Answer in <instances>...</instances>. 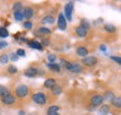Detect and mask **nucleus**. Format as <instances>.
<instances>
[{
    "mask_svg": "<svg viewBox=\"0 0 121 115\" xmlns=\"http://www.w3.org/2000/svg\"><path fill=\"white\" fill-rule=\"evenodd\" d=\"M29 46L33 49H36V50H42V44L35 41V40H29L28 41Z\"/></svg>",
    "mask_w": 121,
    "mask_h": 115,
    "instance_id": "f8f14e48",
    "label": "nucleus"
},
{
    "mask_svg": "<svg viewBox=\"0 0 121 115\" xmlns=\"http://www.w3.org/2000/svg\"><path fill=\"white\" fill-rule=\"evenodd\" d=\"M103 101H104L103 96H101V95H96V96H94L91 97V103L92 106L96 107V106H99V105L103 104Z\"/></svg>",
    "mask_w": 121,
    "mask_h": 115,
    "instance_id": "423d86ee",
    "label": "nucleus"
},
{
    "mask_svg": "<svg viewBox=\"0 0 121 115\" xmlns=\"http://www.w3.org/2000/svg\"><path fill=\"white\" fill-rule=\"evenodd\" d=\"M58 26L60 30H65L66 27H67V21L64 17V15L62 13H60L59 14V17H58Z\"/></svg>",
    "mask_w": 121,
    "mask_h": 115,
    "instance_id": "39448f33",
    "label": "nucleus"
},
{
    "mask_svg": "<svg viewBox=\"0 0 121 115\" xmlns=\"http://www.w3.org/2000/svg\"><path fill=\"white\" fill-rule=\"evenodd\" d=\"M88 50L85 48V47H78L77 49H76V53H77V55L78 56H80V57H85L87 54H88Z\"/></svg>",
    "mask_w": 121,
    "mask_h": 115,
    "instance_id": "1a4fd4ad",
    "label": "nucleus"
},
{
    "mask_svg": "<svg viewBox=\"0 0 121 115\" xmlns=\"http://www.w3.org/2000/svg\"><path fill=\"white\" fill-rule=\"evenodd\" d=\"M98 59L94 56H87L84 59H82V63L87 67H93L97 64Z\"/></svg>",
    "mask_w": 121,
    "mask_h": 115,
    "instance_id": "20e7f679",
    "label": "nucleus"
},
{
    "mask_svg": "<svg viewBox=\"0 0 121 115\" xmlns=\"http://www.w3.org/2000/svg\"><path fill=\"white\" fill-rule=\"evenodd\" d=\"M0 62L2 63V64H7L8 62H9V56L7 55V54H2L1 56H0Z\"/></svg>",
    "mask_w": 121,
    "mask_h": 115,
    "instance_id": "cd10ccee",
    "label": "nucleus"
},
{
    "mask_svg": "<svg viewBox=\"0 0 121 115\" xmlns=\"http://www.w3.org/2000/svg\"><path fill=\"white\" fill-rule=\"evenodd\" d=\"M37 72H38V70H37L35 67H29V68H27L26 70H24V75H25L26 77L33 78V77H35V76L37 74Z\"/></svg>",
    "mask_w": 121,
    "mask_h": 115,
    "instance_id": "6e6552de",
    "label": "nucleus"
},
{
    "mask_svg": "<svg viewBox=\"0 0 121 115\" xmlns=\"http://www.w3.org/2000/svg\"><path fill=\"white\" fill-rule=\"evenodd\" d=\"M9 37V31L5 27H0V38H8Z\"/></svg>",
    "mask_w": 121,
    "mask_h": 115,
    "instance_id": "412c9836",
    "label": "nucleus"
},
{
    "mask_svg": "<svg viewBox=\"0 0 121 115\" xmlns=\"http://www.w3.org/2000/svg\"><path fill=\"white\" fill-rule=\"evenodd\" d=\"M15 93H16V96L18 97H24V96H26L28 95L29 89H28V87L26 86V85L22 84V85H19V86L16 88Z\"/></svg>",
    "mask_w": 121,
    "mask_h": 115,
    "instance_id": "7ed1b4c3",
    "label": "nucleus"
},
{
    "mask_svg": "<svg viewBox=\"0 0 121 115\" xmlns=\"http://www.w3.org/2000/svg\"><path fill=\"white\" fill-rule=\"evenodd\" d=\"M23 26H24V28L25 29H28V30H30V29H32V24H31V22H25L24 24H23Z\"/></svg>",
    "mask_w": 121,
    "mask_h": 115,
    "instance_id": "473e14b6",
    "label": "nucleus"
},
{
    "mask_svg": "<svg viewBox=\"0 0 121 115\" xmlns=\"http://www.w3.org/2000/svg\"><path fill=\"white\" fill-rule=\"evenodd\" d=\"M61 63H62V66H63L64 68H66V69H68V70L71 69V67H72V63H69V62L63 61V60L61 61Z\"/></svg>",
    "mask_w": 121,
    "mask_h": 115,
    "instance_id": "bb28decb",
    "label": "nucleus"
},
{
    "mask_svg": "<svg viewBox=\"0 0 121 115\" xmlns=\"http://www.w3.org/2000/svg\"><path fill=\"white\" fill-rule=\"evenodd\" d=\"M70 71L73 72V73H79V72L82 71V67L79 64L74 63V64H72V67H71Z\"/></svg>",
    "mask_w": 121,
    "mask_h": 115,
    "instance_id": "2eb2a0df",
    "label": "nucleus"
},
{
    "mask_svg": "<svg viewBox=\"0 0 121 115\" xmlns=\"http://www.w3.org/2000/svg\"><path fill=\"white\" fill-rule=\"evenodd\" d=\"M110 101H111V104L114 107H116V108H120L121 107V98L119 96H115Z\"/></svg>",
    "mask_w": 121,
    "mask_h": 115,
    "instance_id": "9b49d317",
    "label": "nucleus"
},
{
    "mask_svg": "<svg viewBox=\"0 0 121 115\" xmlns=\"http://www.w3.org/2000/svg\"><path fill=\"white\" fill-rule=\"evenodd\" d=\"M32 99L35 103L38 105H44L47 101V97L43 93H36L32 96Z\"/></svg>",
    "mask_w": 121,
    "mask_h": 115,
    "instance_id": "f257e3e1",
    "label": "nucleus"
},
{
    "mask_svg": "<svg viewBox=\"0 0 121 115\" xmlns=\"http://www.w3.org/2000/svg\"><path fill=\"white\" fill-rule=\"evenodd\" d=\"M16 55H17V56H20V57H24V56H25V52H24V50H22V49H18Z\"/></svg>",
    "mask_w": 121,
    "mask_h": 115,
    "instance_id": "c756f323",
    "label": "nucleus"
},
{
    "mask_svg": "<svg viewBox=\"0 0 121 115\" xmlns=\"http://www.w3.org/2000/svg\"><path fill=\"white\" fill-rule=\"evenodd\" d=\"M10 58H11V60H13V61H17V60H18V56L16 55L15 53H11Z\"/></svg>",
    "mask_w": 121,
    "mask_h": 115,
    "instance_id": "e433bc0d",
    "label": "nucleus"
},
{
    "mask_svg": "<svg viewBox=\"0 0 121 115\" xmlns=\"http://www.w3.org/2000/svg\"><path fill=\"white\" fill-rule=\"evenodd\" d=\"M44 43V45H46V46H48V40H47V39H42V43L41 44H43Z\"/></svg>",
    "mask_w": 121,
    "mask_h": 115,
    "instance_id": "58836bf2",
    "label": "nucleus"
},
{
    "mask_svg": "<svg viewBox=\"0 0 121 115\" xmlns=\"http://www.w3.org/2000/svg\"><path fill=\"white\" fill-rule=\"evenodd\" d=\"M114 96H115V95H114V93H113L112 91H107L103 97H104L105 100L108 101V100H111V99H112Z\"/></svg>",
    "mask_w": 121,
    "mask_h": 115,
    "instance_id": "4be33fe9",
    "label": "nucleus"
},
{
    "mask_svg": "<svg viewBox=\"0 0 121 115\" xmlns=\"http://www.w3.org/2000/svg\"><path fill=\"white\" fill-rule=\"evenodd\" d=\"M100 49H101V51H103V52H106V46L104 45V44H102V45L100 46Z\"/></svg>",
    "mask_w": 121,
    "mask_h": 115,
    "instance_id": "4c0bfd02",
    "label": "nucleus"
},
{
    "mask_svg": "<svg viewBox=\"0 0 121 115\" xmlns=\"http://www.w3.org/2000/svg\"><path fill=\"white\" fill-rule=\"evenodd\" d=\"M1 101H2V103L3 104H5V105H11V104H13L14 102H15V97L12 96V95H8V96H3V97H1Z\"/></svg>",
    "mask_w": 121,
    "mask_h": 115,
    "instance_id": "0eeeda50",
    "label": "nucleus"
},
{
    "mask_svg": "<svg viewBox=\"0 0 121 115\" xmlns=\"http://www.w3.org/2000/svg\"><path fill=\"white\" fill-rule=\"evenodd\" d=\"M73 9H74V4L72 2H69L65 5L64 7V14L66 21L71 22L72 21V13H73Z\"/></svg>",
    "mask_w": 121,
    "mask_h": 115,
    "instance_id": "f03ea898",
    "label": "nucleus"
},
{
    "mask_svg": "<svg viewBox=\"0 0 121 115\" xmlns=\"http://www.w3.org/2000/svg\"><path fill=\"white\" fill-rule=\"evenodd\" d=\"M104 29H105L107 32H109V33H114V32H116V26H114L113 24H107L104 25Z\"/></svg>",
    "mask_w": 121,
    "mask_h": 115,
    "instance_id": "5701e85b",
    "label": "nucleus"
},
{
    "mask_svg": "<svg viewBox=\"0 0 121 115\" xmlns=\"http://www.w3.org/2000/svg\"><path fill=\"white\" fill-rule=\"evenodd\" d=\"M38 30H39V32L42 33V34H50V30L46 28V27H40Z\"/></svg>",
    "mask_w": 121,
    "mask_h": 115,
    "instance_id": "2f4dec72",
    "label": "nucleus"
},
{
    "mask_svg": "<svg viewBox=\"0 0 121 115\" xmlns=\"http://www.w3.org/2000/svg\"><path fill=\"white\" fill-rule=\"evenodd\" d=\"M22 8V5L21 2H16L14 6H13V10H14L15 12H21Z\"/></svg>",
    "mask_w": 121,
    "mask_h": 115,
    "instance_id": "b1692460",
    "label": "nucleus"
},
{
    "mask_svg": "<svg viewBox=\"0 0 121 115\" xmlns=\"http://www.w3.org/2000/svg\"><path fill=\"white\" fill-rule=\"evenodd\" d=\"M76 34H77L79 37H81V38L86 37V35H87V33H88V31H87L86 29H84L83 27H81V26L76 27Z\"/></svg>",
    "mask_w": 121,
    "mask_h": 115,
    "instance_id": "dca6fc26",
    "label": "nucleus"
},
{
    "mask_svg": "<svg viewBox=\"0 0 121 115\" xmlns=\"http://www.w3.org/2000/svg\"><path fill=\"white\" fill-rule=\"evenodd\" d=\"M59 107L58 106H51V107H49L48 108V112H57L58 110H59Z\"/></svg>",
    "mask_w": 121,
    "mask_h": 115,
    "instance_id": "7c9ffc66",
    "label": "nucleus"
},
{
    "mask_svg": "<svg viewBox=\"0 0 121 115\" xmlns=\"http://www.w3.org/2000/svg\"><path fill=\"white\" fill-rule=\"evenodd\" d=\"M47 67L50 69V70H53V71H56V72H59L60 71V66L57 65V64H47Z\"/></svg>",
    "mask_w": 121,
    "mask_h": 115,
    "instance_id": "6ab92c4d",
    "label": "nucleus"
},
{
    "mask_svg": "<svg viewBox=\"0 0 121 115\" xmlns=\"http://www.w3.org/2000/svg\"><path fill=\"white\" fill-rule=\"evenodd\" d=\"M48 59L49 62L52 63V62H54V61L56 60V55H55V54H52V53H51V54H48Z\"/></svg>",
    "mask_w": 121,
    "mask_h": 115,
    "instance_id": "72a5a7b5",
    "label": "nucleus"
},
{
    "mask_svg": "<svg viewBox=\"0 0 121 115\" xmlns=\"http://www.w3.org/2000/svg\"><path fill=\"white\" fill-rule=\"evenodd\" d=\"M23 114H24L23 110H21V112H19V115H23Z\"/></svg>",
    "mask_w": 121,
    "mask_h": 115,
    "instance_id": "a19ab883",
    "label": "nucleus"
},
{
    "mask_svg": "<svg viewBox=\"0 0 121 115\" xmlns=\"http://www.w3.org/2000/svg\"><path fill=\"white\" fill-rule=\"evenodd\" d=\"M8 71L9 72L10 74H15V73H17L18 69H17V67L15 66H9V68H8Z\"/></svg>",
    "mask_w": 121,
    "mask_h": 115,
    "instance_id": "c85d7f7f",
    "label": "nucleus"
},
{
    "mask_svg": "<svg viewBox=\"0 0 121 115\" xmlns=\"http://www.w3.org/2000/svg\"><path fill=\"white\" fill-rule=\"evenodd\" d=\"M80 26L83 27L84 29H86L87 31L91 28V25H90V24H89V22H88L87 20H82V21H81V25H80Z\"/></svg>",
    "mask_w": 121,
    "mask_h": 115,
    "instance_id": "393cba45",
    "label": "nucleus"
},
{
    "mask_svg": "<svg viewBox=\"0 0 121 115\" xmlns=\"http://www.w3.org/2000/svg\"><path fill=\"white\" fill-rule=\"evenodd\" d=\"M56 85V80L55 79H48L47 81H45V83H44V86L46 88H52V87H54Z\"/></svg>",
    "mask_w": 121,
    "mask_h": 115,
    "instance_id": "4468645a",
    "label": "nucleus"
},
{
    "mask_svg": "<svg viewBox=\"0 0 121 115\" xmlns=\"http://www.w3.org/2000/svg\"><path fill=\"white\" fill-rule=\"evenodd\" d=\"M51 93L54 96H59L60 93H61V87L59 86V85H55L54 87L51 88Z\"/></svg>",
    "mask_w": 121,
    "mask_h": 115,
    "instance_id": "aec40b11",
    "label": "nucleus"
},
{
    "mask_svg": "<svg viewBox=\"0 0 121 115\" xmlns=\"http://www.w3.org/2000/svg\"><path fill=\"white\" fill-rule=\"evenodd\" d=\"M7 46H8V43H7V42H5V41H0V50L3 49V48H5V47H7Z\"/></svg>",
    "mask_w": 121,
    "mask_h": 115,
    "instance_id": "c9c22d12",
    "label": "nucleus"
},
{
    "mask_svg": "<svg viewBox=\"0 0 121 115\" xmlns=\"http://www.w3.org/2000/svg\"><path fill=\"white\" fill-rule=\"evenodd\" d=\"M22 15H23V18L31 19L34 15V10L31 8H26V9H24V11H23Z\"/></svg>",
    "mask_w": 121,
    "mask_h": 115,
    "instance_id": "ddd939ff",
    "label": "nucleus"
},
{
    "mask_svg": "<svg viewBox=\"0 0 121 115\" xmlns=\"http://www.w3.org/2000/svg\"><path fill=\"white\" fill-rule=\"evenodd\" d=\"M110 111V108L108 105H104L100 108L99 111H98V115H108Z\"/></svg>",
    "mask_w": 121,
    "mask_h": 115,
    "instance_id": "9d476101",
    "label": "nucleus"
},
{
    "mask_svg": "<svg viewBox=\"0 0 121 115\" xmlns=\"http://www.w3.org/2000/svg\"><path fill=\"white\" fill-rule=\"evenodd\" d=\"M111 59H112V60H114L115 62H117L118 65H120V64H121V58L120 57H117V56H111Z\"/></svg>",
    "mask_w": 121,
    "mask_h": 115,
    "instance_id": "f704fd0d",
    "label": "nucleus"
},
{
    "mask_svg": "<svg viewBox=\"0 0 121 115\" xmlns=\"http://www.w3.org/2000/svg\"><path fill=\"white\" fill-rule=\"evenodd\" d=\"M48 115H60L58 112H48Z\"/></svg>",
    "mask_w": 121,
    "mask_h": 115,
    "instance_id": "ea45409f",
    "label": "nucleus"
},
{
    "mask_svg": "<svg viewBox=\"0 0 121 115\" xmlns=\"http://www.w3.org/2000/svg\"><path fill=\"white\" fill-rule=\"evenodd\" d=\"M8 95H9V90L4 85H0V96L3 97Z\"/></svg>",
    "mask_w": 121,
    "mask_h": 115,
    "instance_id": "f3484780",
    "label": "nucleus"
},
{
    "mask_svg": "<svg viewBox=\"0 0 121 115\" xmlns=\"http://www.w3.org/2000/svg\"><path fill=\"white\" fill-rule=\"evenodd\" d=\"M14 18H15L16 21L21 22V21L23 20V15L22 12H14Z\"/></svg>",
    "mask_w": 121,
    "mask_h": 115,
    "instance_id": "a878e982",
    "label": "nucleus"
},
{
    "mask_svg": "<svg viewBox=\"0 0 121 115\" xmlns=\"http://www.w3.org/2000/svg\"><path fill=\"white\" fill-rule=\"evenodd\" d=\"M55 22V19L52 17V16H46L42 19V23L43 24H52L53 23Z\"/></svg>",
    "mask_w": 121,
    "mask_h": 115,
    "instance_id": "a211bd4d",
    "label": "nucleus"
}]
</instances>
